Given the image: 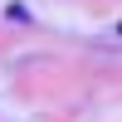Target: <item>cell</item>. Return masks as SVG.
I'll list each match as a JSON object with an SVG mask.
<instances>
[{"label": "cell", "instance_id": "cell-1", "mask_svg": "<svg viewBox=\"0 0 122 122\" xmlns=\"http://www.w3.org/2000/svg\"><path fill=\"white\" fill-rule=\"evenodd\" d=\"M10 20H15V25H25V20H29V5H20V0H15V5H10Z\"/></svg>", "mask_w": 122, "mask_h": 122}]
</instances>
